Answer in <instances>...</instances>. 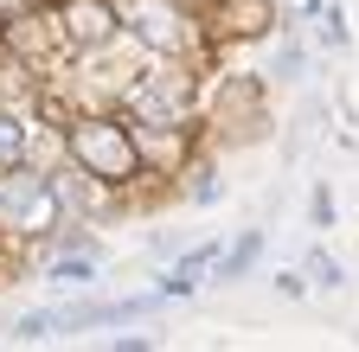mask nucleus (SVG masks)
Wrapping results in <instances>:
<instances>
[{
	"label": "nucleus",
	"mask_w": 359,
	"mask_h": 352,
	"mask_svg": "<svg viewBox=\"0 0 359 352\" xmlns=\"http://www.w3.org/2000/svg\"><path fill=\"white\" fill-rule=\"evenodd\" d=\"M20 148V135H7V122H0V154H13Z\"/></svg>",
	"instance_id": "nucleus-4"
},
{
	"label": "nucleus",
	"mask_w": 359,
	"mask_h": 352,
	"mask_svg": "<svg viewBox=\"0 0 359 352\" xmlns=\"http://www.w3.org/2000/svg\"><path fill=\"white\" fill-rule=\"evenodd\" d=\"M276 71H283V77H295V71H302V52H295V45H283V58H276Z\"/></svg>",
	"instance_id": "nucleus-3"
},
{
	"label": "nucleus",
	"mask_w": 359,
	"mask_h": 352,
	"mask_svg": "<svg viewBox=\"0 0 359 352\" xmlns=\"http://www.w3.org/2000/svg\"><path fill=\"white\" fill-rule=\"evenodd\" d=\"M314 282H321V288H340V262L321 256V250H314Z\"/></svg>",
	"instance_id": "nucleus-2"
},
{
	"label": "nucleus",
	"mask_w": 359,
	"mask_h": 352,
	"mask_svg": "<svg viewBox=\"0 0 359 352\" xmlns=\"http://www.w3.org/2000/svg\"><path fill=\"white\" fill-rule=\"evenodd\" d=\"M0 205H7L20 225H39V218H45V186H39V180H20V173H13V180L0 186Z\"/></svg>",
	"instance_id": "nucleus-1"
}]
</instances>
